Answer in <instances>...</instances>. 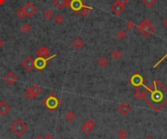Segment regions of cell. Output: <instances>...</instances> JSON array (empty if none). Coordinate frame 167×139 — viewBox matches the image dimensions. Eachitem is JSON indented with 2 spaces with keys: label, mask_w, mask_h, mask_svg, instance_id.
I'll use <instances>...</instances> for the list:
<instances>
[{
  "label": "cell",
  "mask_w": 167,
  "mask_h": 139,
  "mask_svg": "<svg viewBox=\"0 0 167 139\" xmlns=\"http://www.w3.org/2000/svg\"><path fill=\"white\" fill-rule=\"evenodd\" d=\"M143 98L155 111H159L167 104V89L157 80L153 81L151 87L144 85Z\"/></svg>",
  "instance_id": "cell-1"
},
{
  "label": "cell",
  "mask_w": 167,
  "mask_h": 139,
  "mask_svg": "<svg viewBox=\"0 0 167 139\" xmlns=\"http://www.w3.org/2000/svg\"><path fill=\"white\" fill-rule=\"evenodd\" d=\"M137 29L144 37H149V36L155 30V27L149 20H144L143 22L138 25Z\"/></svg>",
  "instance_id": "cell-2"
},
{
  "label": "cell",
  "mask_w": 167,
  "mask_h": 139,
  "mask_svg": "<svg viewBox=\"0 0 167 139\" xmlns=\"http://www.w3.org/2000/svg\"><path fill=\"white\" fill-rule=\"evenodd\" d=\"M10 128H11L13 133H14L16 136H22L25 132H27L29 127H27V125L24 122V121H22L21 119H18L12 123Z\"/></svg>",
  "instance_id": "cell-3"
},
{
  "label": "cell",
  "mask_w": 167,
  "mask_h": 139,
  "mask_svg": "<svg viewBox=\"0 0 167 139\" xmlns=\"http://www.w3.org/2000/svg\"><path fill=\"white\" fill-rule=\"evenodd\" d=\"M43 105H44L49 111L53 112L61 105V101L54 94H50L49 96H48V97H46L44 99Z\"/></svg>",
  "instance_id": "cell-4"
},
{
  "label": "cell",
  "mask_w": 167,
  "mask_h": 139,
  "mask_svg": "<svg viewBox=\"0 0 167 139\" xmlns=\"http://www.w3.org/2000/svg\"><path fill=\"white\" fill-rule=\"evenodd\" d=\"M85 5L82 0H66V6L75 14H78Z\"/></svg>",
  "instance_id": "cell-5"
},
{
  "label": "cell",
  "mask_w": 167,
  "mask_h": 139,
  "mask_svg": "<svg viewBox=\"0 0 167 139\" xmlns=\"http://www.w3.org/2000/svg\"><path fill=\"white\" fill-rule=\"evenodd\" d=\"M129 82L134 87H140L145 85V78H144L140 73L136 72V73H134L130 77Z\"/></svg>",
  "instance_id": "cell-6"
},
{
  "label": "cell",
  "mask_w": 167,
  "mask_h": 139,
  "mask_svg": "<svg viewBox=\"0 0 167 139\" xmlns=\"http://www.w3.org/2000/svg\"><path fill=\"white\" fill-rule=\"evenodd\" d=\"M53 58H56V55H53L49 56V58H37L36 60H34V67L38 69L39 71L43 70L46 66H47L48 64V61H49L50 60H52Z\"/></svg>",
  "instance_id": "cell-7"
},
{
  "label": "cell",
  "mask_w": 167,
  "mask_h": 139,
  "mask_svg": "<svg viewBox=\"0 0 167 139\" xmlns=\"http://www.w3.org/2000/svg\"><path fill=\"white\" fill-rule=\"evenodd\" d=\"M95 125H96V123H95V121H93L92 119H88L86 121L85 123L82 125L81 127V130L83 133H85V134H88L92 131V130L95 127Z\"/></svg>",
  "instance_id": "cell-8"
},
{
  "label": "cell",
  "mask_w": 167,
  "mask_h": 139,
  "mask_svg": "<svg viewBox=\"0 0 167 139\" xmlns=\"http://www.w3.org/2000/svg\"><path fill=\"white\" fill-rule=\"evenodd\" d=\"M24 9H25V15H27V17H29V18H31L32 16H34L37 12V8L35 7L34 4L31 3V2H27V3L24 6Z\"/></svg>",
  "instance_id": "cell-9"
},
{
  "label": "cell",
  "mask_w": 167,
  "mask_h": 139,
  "mask_svg": "<svg viewBox=\"0 0 167 139\" xmlns=\"http://www.w3.org/2000/svg\"><path fill=\"white\" fill-rule=\"evenodd\" d=\"M22 66L24 67L27 72H30L34 69V60L31 58V56H27L25 58L24 61L22 62Z\"/></svg>",
  "instance_id": "cell-10"
},
{
  "label": "cell",
  "mask_w": 167,
  "mask_h": 139,
  "mask_svg": "<svg viewBox=\"0 0 167 139\" xmlns=\"http://www.w3.org/2000/svg\"><path fill=\"white\" fill-rule=\"evenodd\" d=\"M110 10H112V12L114 13V15H120L121 13L124 12V10H125V6H123V5L121 4H119L118 2L115 1L114 4L110 6Z\"/></svg>",
  "instance_id": "cell-11"
},
{
  "label": "cell",
  "mask_w": 167,
  "mask_h": 139,
  "mask_svg": "<svg viewBox=\"0 0 167 139\" xmlns=\"http://www.w3.org/2000/svg\"><path fill=\"white\" fill-rule=\"evenodd\" d=\"M35 55H36L37 58H49L50 56V51L46 47H44V46H42V47H40L36 52H35Z\"/></svg>",
  "instance_id": "cell-12"
},
{
  "label": "cell",
  "mask_w": 167,
  "mask_h": 139,
  "mask_svg": "<svg viewBox=\"0 0 167 139\" xmlns=\"http://www.w3.org/2000/svg\"><path fill=\"white\" fill-rule=\"evenodd\" d=\"M17 80H18V77L16 76V74L13 73L12 71L6 73V75L4 76V81L8 85H14L17 82Z\"/></svg>",
  "instance_id": "cell-13"
},
{
  "label": "cell",
  "mask_w": 167,
  "mask_h": 139,
  "mask_svg": "<svg viewBox=\"0 0 167 139\" xmlns=\"http://www.w3.org/2000/svg\"><path fill=\"white\" fill-rule=\"evenodd\" d=\"M10 110H11V106H10L6 101L1 100V101H0V115L6 116L8 114V112H10Z\"/></svg>",
  "instance_id": "cell-14"
},
{
  "label": "cell",
  "mask_w": 167,
  "mask_h": 139,
  "mask_svg": "<svg viewBox=\"0 0 167 139\" xmlns=\"http://www.w3.org/2000/svg\"><path fill=\"white\" fill-rule=\"evenodd\" d=\"M29 92L32 94L33 98H34V97H37L41 92H42V89H41L39 86H37V85L34 84V85H31V86L29 87Z\"/></svg>",
  "instance_id": "cell-15"
},
{
  "label": "cell",
  "mask_w": 167,
  "mask_h": 139,
  "mask_svg": "<svg viewBox=\"0 0 167 139\" xmlns=\"http://www.w3.org/2000/svg\"><path fill=\"white\" fill-rule=\"evenodd\" d=\"M117 110H118V112H119L121 115H127L128 113L130 112L131 107L128 104L125 103V102H123V103H121V104L119 105V106L117 107Z\"/></svg>",
  "instance_id": "cell-16"
},
{
  "label": "cell",
  "mask_w": 167,
  "mask_h": 139,
  "mask_svg": "<svg viewBox=\"0 0 167 139\" xmlns=\"http://www.w3.org/2000/svg\"><path fill=\"white\" fill-rule=\"evenodd\" d=\"M73 46L75 49H77V50H79V49H81L82 47L84 46V41L81 39V38H75L73 41Z\"/></svg>",
  "instance_id": "cell-17"
},
{
  "label": "cell",
  "mask_w": 167,
  "mask_h": 139,
  "mask_svg": "<svg viewBox=\"0 0 167 139\" xmlns=\"http://www.w3.org/2000/svg\"><path fill=\"white\" fill-rule=\"evenodd\" d=\"M53 4L55 5L57 9L61 10L65 6H66V0H53Z\"/></svg>",
  "instance_id": "cell-18"
},
{
  "label": "cell",
  "mask_w": 167,
  "mask_h": 139,
  "mask_svg": "<svg viewBox=\"0 0 167 139\" xmlns=\"http://www.w3.org/2000/svg\"><path fill=\"white\" fill-rule=\"evenodd\" d=\"M93 9L91 6H87V5H85V6L83 7L81 10H80V12H79V14L81 15L83 18H86V17H88V15H89V13L90 11Z\"/></svg>",
  "instance_id": "cell-19"
},
{
  "label": "cell",
  "mask_w": 167,
  "mask_h": 139,
  "mask_svg": "<svg viewBox=\"0 0 167 139\" xmlns=\"http://www.w3.org/2000/svg\"><path fill=\"white\" fill-rule=\"evenodd\" d=\"M75 118L76 116L73 111H68L65 114V119L68 121V122H73V121L75 120Z\"/></svg>",
  "instance_id": "cell-20"
},
{
  "label": "cell",
  "mask_w": 167,
  "mask_h": 139,
  "mask_svg": "<svg viewBox=\"0 0 167 139\" xmlns=\"http://www.w3.org/2000/svg\"><path fill=\"white\" fill-rule=\"evenodd\" d=\"M30 30H31V27H30V25L29 24H24L22 25V27H21V31L23 33H25V34L29 33Z\"/></svg>",
  "instance_id": "cell-21"
},
{
  "label": "cell",
  "mask_w": 167,
  "mask_h": 139,
  "mask_svg": "<svg viewBox=\"0 0 167 139\" xmlns=\"http://www.w3.org/2000/svg\"><path fill=\"white\" fill-rule=\"evenodd\" d=\"M97 62H98L99 66H101V67H105L109 61H107V60L106 58H105V56H101V58H100L99 60H97Z\"/></svg>",
  "instance_id": "cell-22"
},
{
  "label": "cell",
  "mask_w": 167,
  "mask_h": 139,
  "mask_svg": "<svg viewBox=\"0 0 167 139\" xmlns=\"http://www.w3.org/2000/svg\"><path fill=\"white\" fill-rule=\"evenodd\" d=\"M143 4L145 5L146 7H148V8H151V7H153V5L155 4L156 0H142Z\"/></svg>",
  "instance_id": "cell-23"
},
{
  "label": "cell",
  "mask_w": 167,
  "mask_h": 139,
  "mask_svg": "<svg viewBox=\"0 0 167 139\" xmlns=\"http://www.w3.org/2000/svg\"><path fill=\"white\" fill-rule=\"evenodd\" d=\"M53 16H54V13L49 9L46 10V11L43 13V17H44L46 20H51L53 18Z\"/></svg>",
  "instance_id": "cell-24"
},
{
  "label": "cell",
  "mask_w": 167,
  "mask_h": 139,
  "mask_svg": "<svg viewBox=\"0 0 167 139\" xmlns=\"http://www.w3.org/2000/svg\"><path fill=\"white\" fill-rule=\"evenodd\" d=\"M127 135H128V133L125 130H120L117 132V136H118V138H119V139H125L127 137Z\"/></svg>",
  "instance_id": "cell-25"
},
{
  "label": "cell",
  "mask_w": 167,
  "mask_h": 139,
  "mask_svg": "<svg viewBox=\"0 0 167 139\" xmlns=\"http://www.w3.org/2000/svg\"><path fill=\"white\" fill-rule=\"evenodd\" d=\"M16 14H17V16L20 18V19H24V18L27 16V15H25V12L24 7H23V8H20L19 10H18Z\"/></svg>",
  "instance_id": "cell-26"
},
{
  "label": "cell",
  "mask_w": 167,
  "mask_h": 139,
  "mask_svg": "<svg viewBox=\"0 0 167 139\" xmlns=\"http://www.w3.org/2000/svg\"><path fill=\"white\" fill-rule=\"evenodd\" d=\"M64 22H65V18L62 16V15H57V16L55 17V22L57 24H62Z\"/></svg>",
  "instance_id": "cell-27"
},
{
  "label": "cell",
  "mask_w": 167,
  "mask_h": 139,
  "mask_svg": "<svg viewBox=\"0 0 167 139\" xmlns=\"http://www.w3.org/2000/svg\"><path fill=\"white\" fill-rule=\"evenodd\" d=\"M112 56L114 60H119V58H121V53H120L119 50H114V52L112 53Z\"/></svg>",
  "instance_id": "cell-28"
},
{
  "label": "cell",
  "mask_w": 167,
  "mask_h": 139,
  "mask_svg": "<svg viewBox=\"0 0 167 139\" xmlns=\"http://www.w3.org/2000/svg\"><path fill=\"white\" fill-rule=\"evenodd\" d=\"M125 26H126L127 29L132 30L133 28L135 27V24H134V22H133V20H128V22H126V24H125Z\"/></svg>",
  "instance_id": "cell-29"
},
{
  "label": "cell",
  "mask_w": 167,
  "mask_h": 139,
  "mask_svg": "<svg viewBox=\"0 0 167 139\" xmlns=\"http://www.w3.org/2000/svg\"><path fill=\"white\" fill-rule=\"evenodd\" d=\"M134 97L135 98H137V99H140V98H143V92H141V91H139V90H137V91H135L134 92Z\"/></svg>",
  "instance_id": "cell-30"
},
{
  "label": "cell",
  "mask_w": 167,
  "mask_h": 139,
  "mask_svg": "<svg viewBox=\"0 0 167 139\" xmlns=\"http://www.w3.org/2000/svg\"><path fill=\"white\" fill-rule=\"evenodd\" d=\"M116 36H117L118 39L122 40V39H124V38L126 37V33H125V31H123V30H119V31L117 32Z\"/></svg>",
  "instance_id": "cell-31"
},
{
  "label": "cell",
  "mask_w": 167,
  "mask_h": 139,
  "mask_svg": "<svg viewBox=\"0 0 167 139\" xmlns=\"http://www.w3.org/2000/svg\"><path fill=\"white\" fill-rule=\"evenodd\" d=\"M167 58V53H166V54H165V55H164V56H162V58H160V60H159L157 61V62H156V63L155 64V65H153V68H155V67H156V66H157V65H158V64H160V63H161V62H162V61H163L164 60H165V58Z\"/></svg>",
  "instance_id": "cell-32"
},
{
  "label": "cell",
  "mask_w": 167,
  "mask_h": 139,
  "mask_svg": "<svg viewBox=\"0 0 167 139\" xmlns=\"http://www.w3.org/2000/svg\"><path fill=\"white\" fill-rule=\"evenodd\" d=\"M25 97H27V99H32V98H33L32 94L29 92V90H27V91L25 92Z\"/></svg>",
  "instance_id": "cell-33"
},
{
  "label": "cell",
  "mask_w": 167,
  "mask_h": 139,
  "mask_svg": "<svg viewBox=\"0 0 167 139\" xmlns=\"http://www.w3.org/2000/svg\"><path fill=\"white\" fill-rule=\"evenodd\" d=\"M128 1H129V0H116V2H118L119 4L123 5V6H125V5L128 3Z\"/></svg>",
  "instance_id": "cell-34"
},
{
  "label": "cell",
  "mask_w": 167,
  "mask_h": 139,
  "mask_svg": "<svg viewBox=\"0 0 167 139\" xmlns=\"http://www.w3.org/2000/svg\"><path fill=\"white\" fill-rule=\"evenodd\" d=\"M43 138L44 139H54V136L51 134V133H48V134H46Z\"/></svg>",
  "instance_id": "cell-35"
},
{
  "label": "cell",
  "mask_w": 167,
  "mask_h": 139,
  "mask_svg": "<svg viewBox=\"0 0 167 139\" xmlns=\"http://www.w3.org/2000/svg\"><path fill=\"white\" fill-rule=\"evenodd\" d=\"M3 45H4V42H3V40L0 38V48L1 47H3Z\"/></svg>",
  "instance_id": "cell-36"
},
{
  "label": "cell",
  "mask_w": 167,
  "mask_h": 139,
  "mask_svg": "<svg viewBox=\"0 0 167 139\" xmlns=\"http://www.w3.org/2000/svg\"><path fill=\"white\" fill-rule=\"evenodd\" d=\"M163 25L165 27H167V19L166 20H164V22H163Z\"/></svg>",
  "instance_id": "cell-37"
},
{
  "label": "cell",
  "mask_w": 167,
  "mask_h": 139,
  "mask_svg": "<svg viewBox=\"0 0 167 139\" xmlns=\"http://www.w3.org/2000/svg\"><path fill=\"white\" fill-rule=\"evenodd\" d=\"M34 139H44L43 137H41V136H36V137H35Z\"/></svg>",
  "instance_id": "cell-38"
},
{
  "label": "cell",
  "mask_w": 167,
  "mask_h": 139,
  "mask_svg": "<svg viewBox=\"0 0 167 139\" xmlns=\"http://www.w3.org/2000/svg\"><path fill=\"white\" fill-rule=\"evenodd\" d=\"M5 1H6V0H0V5H2V4H3Z\"/></svg>",
  "instance_id": "cell-39"
},
{
  "label": "cell",
  "mask_w": 167,
  "mask_h": 139,
  "mask_svg": "<svg viewBox=\"0 0 167 139\" xmlns=\"http://www.w3.org/2000/svg\"><path fill=\"white\" fill-rule=\"evenodd\" d=\"M146 139H153V137H151V136H148V137L147 138H146Z\"/></svg>",
  "instance_id": "cell-40"
},
{
  "label": "cell",
  "mask_w": 167,
  "mask_h": 139,
  "mask_svg": "<svg viewBox=\"0 0 167 139\" xmlns=\"http://www.w3.org/2000/svg\"><path fill=\"white\" fill-rule=\"evenodd\" d=\"M0 101H1V100H0Z\"/></svg>",
  "instance_id": "cell-41"
}]
</instances>
